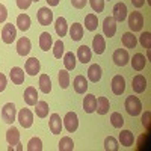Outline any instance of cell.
Returning a JSON list of instances; mask_svg holds the SVG:
<instances>
[{
  "label": "cell",
  "instance_id": "cell-37",
  "mask_svg": "<svg viewBox=\"0 0 151 151\" xmlns=\"http://www.w3.org/2000/svg\"><path fill=\"white\" fill-rule=\"evenodd\" d=\"M74 150V142L70 136H64L59 141V151H73Z\"/></svg>",
  "mask_w": 151,
  "mask_h": 151
},
{
  "label": "cell",
  "instance_id": "cell-38",
  "mask_svg": "<svg viewBox=\"0 0 151 151\" xmlns=\"http://www.w3.org/2000/svg\"><path fill=\"white\" fill-rule=\"evenodd\" d=\"M118 148H119V144L113 136H107L104 139V150L106 151H118Z\"/></svg>",
  "mask_w": 151,
  "mask_h": 151
},
{
  "label": "cell",
  "instance_id": "cell-16",
  "mask_svg": "<svg viewBox=\"0 0 151 151\" xmlns=\"http://www.w3.org/2000/svg\"><path fill=\"white\" fill-rule=\"evenodd\" d=\"M23 98H24V103L27 106H35L38 103V91L33 86H29V88H26V91H24Z\"/></svg>",
  "mask_w": 151,
  "mask_h": 151
},
{
  "label": "cell",
  "instance_id": "cell-29",
  "mask_svg": "<svg viewBox=\"0 0 151 151\" xmlns=\"http://www.w3.org/2000/svg\"><path fill=\"white\" fill-rule=\"evenodd\" d=\"M122 45L125 48H134L137 45V40H136V36L133 35V32H125L122 35Z\"/></svg>",
  "mask_w": 151,
  "mask_h": 151
},
{
  "label": "cell",
  "instance_id": "cell-11",
  "mask_svg": "<svg viewBox=\"0 0 151 151\" xmlns=\"http://www.w3.org/2000/svg\"><path fill=\"white\" fill-rule=\"evenodd\" d=\"M125 91V79L121 74H116L115 77L112 79V92L115 95H121Z\"/></svg>",
  "mask_w": 151,
  "mask_h": 151
},
{
  "label": "cell",
  "instance_id": "cell-50",
  "mask_svg": "<svg viewBox=\"0 0 151 151\" xmlns=\"http://www.w3.org/2000/svg\"><path fill=\"white\" fill-rule=\"evenodd\" d=\"M45 2L48 3V6H58L60 0H45Z\"/></svg>",
  "mask_w": 151,
  "mask_h": 151
},
{
  "label": "cell",
  "instance_id": "cell-34",
  "mask_svg": "<svg viewBox=\"0 0 151 151\" xmlns=\"http://www.w3.org/2000/svg\"><path fill=\"white\" fill-rule=\"evenodd\" d=\"M97 26H98V18L95 14H88L85 17V27L89 30V32H94L97 30Z\"/></svg>",
  "mask_w": 151,
  "mask_h": 151
},
{
  "label": "cell",
  "instance_id": "cell-44",
  "mask_svg": "<svg viewBox=\"0 0 151 151\" xmlns=\"http://www.w3.org/2000/svg\"><path fill=\"white\" fill-rule=\"evenodd\" d=\"M6 18H8V9H6V6H5V5L0 3V24L5 23V21H6Z\"/></svg>",
  "mask_w": 151,
  "mask_h": 151
},
{
  "label": "cell",
  "instance_id": "cell-25",
  "mask_svg": "<svg viewBox=\"0 0 151 151\" xmlns=\"http://www.w3.org/2000/svg\"><path fill=\"white\" fill-rule=\"evenodd\" d=\"M70 36L73 41H80L83 38V26L80 23H73L70 27Z\"/></svg>",
  "mask_w": 151,
  "mask_h": 151
},
{
  "label": "cell",
  "instance_id": "cell-35",
  "mask_svg": "<svg viewBox=\"0 0 151 151\" xmlns=\"http://www.w3.org/2000/svg\"><path fill=\"white\" fill-rule=\"evenodd\" d=\"M58 80H59V86L62 89H67L70 86V73L68 70H60L58 74Z\"/></svg>",
  "mask_w": 151,
  "mask_h": 151
},
{
  "label": "cell",
  "instance_id": "cell-12",
  "mask_svg": "<svg viewBox=\"0 0 151 151\" xmlns=\"http://www.w3.org/2000/svg\"><path fill=\"white\" fill-rule=\"evenodd\" d=\"M132 88H133V91H134L136 94L145 92V89H147V79L144 77L142 74L134 76L133 80H132Z\"/></svg>",
  "mask_w": 151,
  "mask_h": 151
},
{
  "label": "cell",
  "instance_id": "cell-24",
  "mask_svg": "<svg viewBox=\"0 0 151 151\" xmlns=\"http://www.w3.org/2000/svg\"><path fill=\"white\" fill-rule=\"evenodd\" d=\"M55 30H56L58 36H60V38L67 35V32H68V24H67V20H65L64 17L56 18V21H55Z\"/></svg>",
  "mask_w": 151,
  "mask_h": 151
},
{
  "label": "cell",
  "instance_id": "cell-1",
  "mask_svg": "<svg viewBox=\"0 0 151 151\" xmlns=\"http://www.w3.org/2000/svg\"><path fill=\"white\" fill-rule=\"evenodd\" d=\"M124 107H125V110H127L129 115H132V116H137V115H141V112H142V103H141V100L137 98V97H133V95L125 98Z\"/></svg>",
  "mask_w": 151,
  "mask_h": 151
},
{
  "label": "cell",
  "instance_id": "cell-23",
  "mask_svg": "<svg viewBox=\"0 0 151 151\" xmlns=\"http://www.w3.org/2000/svg\"><path fill=\"white\" fill-rule=\"evenodd\" d=\"M40 47L42 52H48L50 48L53 47V40H52V35L48 32H42L40 35Z\"/></svg>",
  "mask_w": 151,
  "mask_h": 151
},
{
  "label": "cell",
  "instance_id": "cell-27",
  "mask_svg": "<svg viewBox=\"0 0 151 151\" xmlns=\"http://www.w3.org/2000/svg\"><path fill=\"white\" fill-rule=\"evenodd\" d=\"M6 141H8V144L11 147H15L20 142V132L15 127L8 129V132H6Z\"/></svg>",
  "mask_w": 151,
  "mask_h": 151
},
{
  "label": "cell",
  "instance_id": "cell-46",
  "mask_svg": "<svg viewBox=\"0 0 151 151\" xmlns=\"http://www.w3.org/2000/svg\"><path fill=\"white\" fill-rule=\"evenodd\" d=\"M71 3L76 9H83L88 3V0H71Z\"/></svg>",
  "mask_w": 151,
  "mask_h": 151
},
{
  "label": "cell",
  "instance_id": "cell-22",
  "mask_svg": "<svg viewBox=\"0 0 151 151\" xmlns=\"http://www.w3.org/2000/svg\"><path fill=\"white\" fill-rule=\"evenodd\" d=\"M92 48L97 55H103L104 50H106V41L101 35H95L94 40H92Z\"/></svg>",
  "mask_w": 151,
  "mask_h": 151
},
{
  "label": "cell",
  "instance_id": "cell-8",
  "mask_svg": "<svg viewBox=\"0 0 151 151\" xmlns=\"http://www.w3.org/2000/svg\"><path fill=\"white\" fill-rule=\"evenodd\" d=\"M15 38H17V29L14 24H5L3 29H2V41L5 44H12L15 41Z\"/></svg>",
  "mask_w": 151,
  "mask_h": 151
},
{
  "label": "cell",
  "instance_id": "cell-48",
  "mask_svg": "<svg viewBox=\"0 0 151 151\" xmlns=\"http://www.w3.org/2000/svg\"><path fill=\"white\" fill-rule=\"evenodd\" d=\"M6 89V77H5V74L0 73V92H3Z\"/></svg>",
  "mask_w": 151,
  "mask_h": 151
},
{
  "label": "cell",
  "instance_id": "cell-45",
  "mask_svg": "<svg viewBox=\"0 0 151 151\" xmlns=\"http://www.w3.org/2000/svg\"><path fill=\"white\" fill-rule=\"evenodd\" d=\"M150 118H151V113L150 112H145L142 115V125L150 132Z\"/></svg>",
  "mask_w": 151,
  "mask_h": 151
},
{
  "label": "cell",
  "instance_id": "cell-17",
  "mask_svg": "<svg viewBox=\"0 0 151 151\" xmlns=\"http://www.w3.org/2000/svg\"><path fill=\"white\" fill-rule=\"evenodd\" d=\"M97 109V97L94 94H88L83 98V110L86 113H92Z\"/></svg>",
  "mask_w": 151,
  "mask_h": 151
},
{
  "label": "cell",
  "instance_id": "cell-13",
  "mask_svg": "<svg viewBox=\"0 0 151 151\" xmlns=\"http://www.w3.org/2000/svg\"><path fill=\"white\" fill-rule=\"evenodd\" d=\"M103 32H104V36L107 38H112L116 32V21L113 17H106L104 21H103Z\"/></svg>",
  "mask_w": 151,
  "mask_h": 151
},
{
  "label": "cell",
  "instance_id": "cell-18",
  "mask_svg": "<svg viewBox=\"0 0 151 151\" xmlns=\"http://www.w3.org/2000/svg\"><path fill=\"white\" fill-rule=\"evenodd\" d=\"M73 86H74V91L77 94H85L88 91V80L85 79V76L80 74L73 80Z\"/></svg>",
  "mask_w": 151,
  "mask_h": 151
},
{
  "label": "cell",
  "instance_id": "cell-7",
  "mask_svg": "<svg viewBox=\"0 0 151 151\" xmlns=\"http://www.w3.org/2000/svg\"><path fill=\"white\" fill-rule=\"evenodd\" d=\"M36 18H38V21H40L41 26H48V24L53 23V12L47 6L40 8L38 9V14H36Z\"/></svg>",
  "mask_w": 151,
  "mask_h": 151
},
{
  "label": "cell",
  "instance_id": "cell-47",
  "mask_svg": "<svg viewBox=\"0 0 151 151\" xmlns=\"http://www.w3.org/2000/svg\"><path fill=\"white\" fill-rule=\"evenodd\" d=\"M32 5V0H17V6L20 8V9H27L29 6Z\"/></svg>",
  "mask_w": 151,
  "mask_h": 151
},
{
  "label": "cell",
  "instance_id": "cell-31",
  "mask_svg": "<svg viewBox=\"0 0 151 151\" xmlns=\"http://www.w3.org/2000/svg\"><path fill=\"white\" fill-rule=\"evenodd\" d=\"M17 27L23 32H26L30 29V17L27 14H20L17 17Z\"/></svg>",
  "mask_w": 151,
  "mask_h": 151
},
{
  "label": "cell",
  "instance_id": "cell-3",
  "mask_svg": "<svg viewBox=\"0 0 151 151\" xmlns=\"http://www.w3.org/2000/svg\"><path fill=\"white\" fill-rule=\"evenodd\" d=\"M112 60L116 67H125L130 62V56H129V52L125 48H116L113 52V56H112Z\"/></svg>",
  "mask_w": 151,
  "mask_h": 151
},
{
  "label": "cell",
  "instance_id": "cell-51",
  "mask_svg": "<svg viewBox=\"0 0 151 151\" xmlns=\"http://www.w3.org/2000/svg\"><path fill=\"white\" fill-rule=\"evenodd\" d=\"M14 148H15V150H18V151H21V150H23V147H21V144H20V142H18V144H17V147H14Z\"/></svg>",
  "mask_w": 151,
  "mask_h": 151
},
{
  "label": "cell",
  "instance_id": "cell-14",
  "mask_svg": "<svg viewBox=\"0 0 151 151\" xmlns=\"http://www.w3.org/2000/svg\"><path fill=\"white\" fill-rule=\"evenodd\" d=\"M30 48H32V44H30L29 38L23 36V38H20V40L17 41V53L20 56H27L29 52H30Z\"/></svg>",
  "mask_w": 151,
  "mask_h": 151
},
{
  "label": "cell",
  "instance_id": "cell-30",
  "mask_svg": "<svg viewBox=\"0 0 151 151\" xmlns=\"http://www.w3.org/2000/svg\"><path fill=\"white\" fill-rule=\"evenodd\" d=\"M110 109V103H109V100L106 97H100L97 98V113H100V115H106V113L109 112Z\"/></svg>",
  "mask_w": 151,
  "mask_h": 151
},
{
  "label": "cell",
  "instance_id": "cell-39",
  "mask_svg": "<svg viewBox=\"0 0 151 151\" xmlns=\"http://www.w3.org/2000/svg\"><path fill=\"white\" fill-rule=\"evenodd\" d=\"M110 124L113 125L115 129H121L122 125H124V118L119 112H113L112 115H110Z\"/></svg>",
  "mask_w": 151,
  "mask_h": 151
},
{
  "label": "cell",
  "instance_id": "cell-49",
  "mask_svg": "<svg viewBox=\"0 0 151 151\" xmlns=\"http://www.w3.org/2000/svg\"><path fill=\"white\" fill-rule=\"evenodd\" d=\"M132 3L134 8H142L145 5V0H132Z\"/></svg>",
  "mask_w": 151,
  "mask_h": 151
},
{
  "label": "cell",
  "instance_id": "cell-52",
  "mask_svg": "<svg viewBox=\"0 0 151 151\" xmlns=\"http://www.w3.org/2000/svg\"><path fill=\"white\" fill-rule=\"evenodd\" d=\"M32 2H40V0H32Z\"/></svg>",
  "mask_w": 151,
  "mask_h": 151
},
{
  "label": "cell",
  "instance_id": "cell-28",
  "mask_svg": "<svg viewBox=\"0 0 151 151\" xmlns=\"http://www.w3.org/2000/svg\"><path fill=\"white\" fill-rule=\"evenodd\" d=\"M11 80L14 85H21L24 82V71L20 68V67H14L11 70Z\"/></svg>",
  "mask_w": 151,
  "mask_h": 151
},
{
  "label": "cell",
  "instance_id": "cell-4",
  "mask_svg": "<svg viewBox=\"0 0 151 151\" xmlns=\"http://www.w3.org/2000/svg\"><path fill=\"white\" fill-rule=\"evenodd\" d=\"M62 124L65 125V129L68 133H74L76 130H77L79 127V116H77V113L76 112H68L65 118L62 119Z\"/></svg>",
  "mask_w": 151,
  "mask_h": 151
},
{
  "label": "cell",
  "instance_id": "cell-21",
  "mask_svg": "<svg viewBox=\"0 0 151 151\" xmlns=\"http://www.w3.org/2000/svg\"><path fill=\"white\" fill-rule=\"evenodd\" d=\"M130 62H132V67H133L134 71H142L145 68V65H147V59H145V56L142 53L133 55V59Z\"/></svg>",
  "mask_w": 151,
  "mask_h": 151
},
{
  "label": "cell",
  "instance_id": "cell-6",
  "mask_svg": "<svg viewBox=\"0 0 151 151\" xmlns=\"http://www.w3.org/2000/svg\"><path fill=\"white\" fill-rule=\"evenodd\" d=\"M17 119H18L21 127L30 129L32 124H33V113L30 112V109H21L17 115Z\"/></svg>",
  "mask_w": 151,
  "mask_h": 151
},
{
  "label": "cell",
  "instance_id": "cell-19",
  "mask_svg": "<svg viewBox=\"0 0 151 151\" xmlns=\"http://www.w3.org/2000/svg\"><path fill=\"white\" fill-rule=\"evenodd\" d=\"M77 58L82 64H88V62L91 60V58H92V52H91V48L88 47V45H80L79 48H77Z\"/></svg>",
  "mask_w": 151,
  "mask_h": 151
},
{
  "label": "cell",
  "instance_id": "cell-9",
  "mask_svg": "<svg viewBox=\"0 0 151 151\" xmlns=\"http://www.w3.org/2000/svg\"><path fill=\"white\" fill-rule=\"evenodd\" d=\"M48 127H50V132L53 134H60L62 133V127H64V124H62V119L58 113H52L50 115V119H48Z\"/></svg>",
  "mask_w": 151,
  "mask_h": 151
},
{
  "label": "cell",
  "instance_id": "cell-41",
  "mask_svg": "<svg viewBox=\"0 0 151 151\" xmlns=\"http://www.w3.org/2000/svg\"><path fill=\"white\" fill-rule=\"evenodd\" d=\"M64 42H62V40H58L56 42H53V55L56 59H60L62 56H64Z\"/></svg>",
  "mask_w": 151,
  "mask_h": 151
},
{
  "label": "cell",
  "instance_id": "cell-40",
  "mask_svg": "<svg viewBox=\"0 0 151 151\" xmlns=\"http://www.w3.org/2000/svg\"><path fill=\"white\" fill-rule=\"evenodd\" d=\"M27 151H42V141L40 137H32L27 144Z\"/></svg>",
  "mask_w": 151,
  "mask_h": 151
},
{
  "label": "cell",
  "instance_id": "cell-10",
  "mask_svg": "<svg viewBox=\"0 0 151 151\" xmlns=\"http://www.w3.org/2000/svg\"><path fill=\"white\" fill-rule=\"evenodd\" d=\"M129 15V11H127V6H125L122 2L116 3L113 6V18H115L116 23H122Z\"/></svg>",
  "mask_w": 151,
  "mask_h": 151
},
{
  "label": "cell",
  "instance_id": "cell-42",
  "mask_svg": "<svg viewBox=\"0 0 151 151\" xmlns=\"http://www.w3.org/2000/svg\"><path fill=\"white\" fill-rule=\"evenodd\" d=\"M94 12H97V14H100V12H103L104 9V0H88Z\"/></svg>",
  "mask_w": 151,
  "mask_h": 151
},
{
  "label": "cell",
  "instance_id": "cell-2",
  "mask_svg": "<svg viewBox=\"0 0 151 151\" xmlns=\"http://www.w3.org/2000/svg\"><path fill=\"white\" fill-rule=\"evenodd\" d=\"M127 21H129V27L132 32H141L142 30V26H144V15L141 12H130L129 17H127Z\"/></svg>",
  "mask_w": 151,
  "mask_h": 151
},
{
  "label": "cell",
  "instance_id": "cell-36",
  "mask_svg": "<svg viewBox=\"0 0 151 151\" xmlns=\"http://www.w3.org/2000/svg\"><path fill=\"white\" fill-rule=\"evenodd\" d=\"M36 107H35V112H36V116L38 118H45L47 115H48V103L47 101H38L36 104H35Z\"/></svg>",
  "mask_w": 151,
  "mask_h": 151
},
{
  "label": "cell",
  "instance_id": "cell-43",
  "mask_svg": "<svg viewBox=\"0 0 151 151\" xmlns=\"http://www.w3.org/2000/svg\"><path fill=\"white\" fill-rule=\"evenodd\" d=\"M139 42L144 48H150L151 47V33L150 32H144L141 36H139Z\"/></svg>",
  "mask_w": 151,
  "mask_h": 151
},
{
  "label": "cell",
  "instance_id": "cell-20",
  "mask_svg": "<svg viewBox=\"0 0 151 151\" xmlns=\"http://www.w3.org/2000/svg\"><path fill=\"white\" fill-rule=\"evenodd\" d=\"M101 76H103V71H101V67H100L98 64H92L89 67V70H88V79H89L91 82H94V83L100 82Z\"/></svg>",
  "mask_w": 151,
  "mask_h": 151
},
{
  "label": "cell",
  "instance_id": "cell-32",
  "mask_svg": "<svg viewBox=\"0 0 151 151\" xmlns=\"http://www.w3.org/2000/svg\"><path fill=\"white\" fill-rule=\"evenodd\" d=\"M40 91L44 94H48L52 91V80L47 74H41L40 76Z\"/></svg>",
  "mask_w": 151,
  "mask_h": 151
},
{
  "label": "cell",
  "instance_id": "cell-33",
  "mask_svg": "<svg viewBox=\"0 0 151 151\" xmlns=\"http://www.w3.org/2000/svg\"><path fill=\"white\" fill-rule=\"evenodd\" d=\"M64 65H65V70H68V71H71V70H74L76 68V55L73 53V52H68V53H64Z\"/></svg>",
  "mask_w": 151,
  "mask_h": 151
},
{
  "label": "cell",
  "instance_id": "cell-5",
  "mask_svg": "<svg viewBox=\"0 0 151 151\" xmlns=\"http://www.w3.org/2000/svg\"><path fill=\"white\" fill-rule=\"evenodd\" d=\"M17 118V109L14 106V103H6L2 109V119L6 124H12Z\"/></svg>",
  "mask_w": 151,
  "mask_h": 151
},
{
  "label": "cell",
  "instance_id": "cell-26",
  "mask_svg": "<svg viewBox=\"0 0 151 151\" xmlns=\"http://www.w3.org/2000/svg\"><path fill=\"white\" fill-rule=\"evenodd\" d=\"M134 142V134L130 130H121L119 133V144L124 147H132Z\"/></svg>",
  "mask_w": 151,
  "mask_h": 151
},
{
  "label": "cell",
  "instance_id": "cell-15",
  "mask_svg": "<svg viewBox=\"0 0 151 151\" xmlns=\"http://www.w3.org/2000/svg\"><path fill=\"white\" fill-rule=\"evenodd\" d=\"M24 70H26V73H27L29 76H36L38 73H40V70H41L40 60H38L36 58H29V59L26 60Z\"/></svg>",
  "mask_w": 151,
  "mask_h": 151
}]
</instances>
